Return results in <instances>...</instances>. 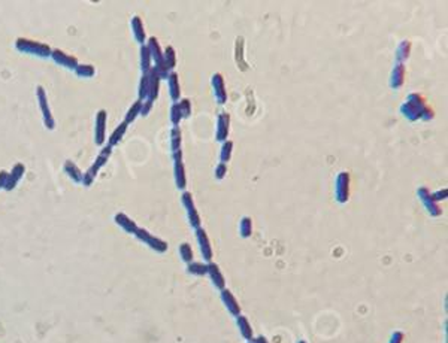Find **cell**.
<instances>
[{
  "label": "cell",
  "instance_id": "21",
  "mask_svg": "<svg viewBox=\"0 0 448 343\" xmlns=\"http://www.w3.org/2000/svg\"><path fill=\"white\" fill-rule=\"evenodd\" d=\"M167 87H169V94L173 103L179 102V96H181V87H179V76L173 70L167 75Z\"/></svg>",
  "mask_w": 448,
  "mask_h": 343
},
{
  "label": "cell",
  "instance_id": "28",
  "mask_svg": "<svg viewBox=\"0 0 448 343\" xmlns=\"http://www.w3.org/2000/svg\"><path fill=\"white\" fill-rule=\"evenodd\" d=\"M409 55H411V42L409 41H402L398 45V49H396V61L403 63L409 58Z\"/></svg>",
  "mask_w": 448,
  "mask_h": 343
},
{
  "label": "cell",
  "instance_id": "46",
  "mask_svg": "<svg viewBox=\"0 0 448 343\" xmlns=\"http://www.w3.org/2000/svg\"><path fill=\"white\" fill-rule=\"evenodd\" d=\"M248 343H260V340H258V337H251L249 340H247Z\"/></svg>",
  "mask_w": 448,
  "mask_h": 343
},
{
  "label": "cell",
  "instance_id": "39",
  "mask_svg": "<svg viewBox=\"0 0 448 343\" xmlns=\"http://www.w3.org/2000/svg\"><path fill=\"white\" fill-rule=\"evenodd\" d=\"M178 106H179V111H181L183 120L192 117V102L189 99H181L178 102Z\"/></svg>",
  "mask_w": 448,
  "mask_h": 343
},
{
  "label": "cell",
  "instance_id": "5",
  "mask_svg": "<svg viewBox=\"0 0 448 343\" xmlns=\"http://www.w3.org/2000/svg\"><path fill=\"white\" fill-rule=\"evenodd\" d=\"M135 236H136L138 240H141L142 243H145V245H147L148 248H151L154 252L164 254V252L167 251V242H164V240L155 237L154 234H151V233H149L148 230H145V228H139V227H138Z\"/></svg>",
  "mask_w": 448,
  "mask_h": 343
},
{
  "label": "cell",
  "instance_id": "19",
  "mask_svg": "<svg viewBox=\"0 0 448 343\" xmlns=\"http://www.w3.org/2000/svg\"><path fill=\"white\" fill-rule=\"evenodd\" d=\"M405 64L403 63H396L392 73H390V87L393 90H399L402 85H403V81H405Z\"/></svg>",
  "mask_w": 448,
  "mask_h": 343
},
{
  "label": "cell",
  "instance_id": "17",
  "mask_svg": "<svg viewBox=\"0 0 448 343\" xmlns=\"http://www.w3.org/2000/svg\"><path fill=\"white\" fill-rule=\"evenodd\" d=\"M220 296H221V301H223V304L226 306V309L229 310V313H230V315H233V316L241 315V306H239V303H238L236 297L233 296V293H232L230 290H227V288L221 290Z\"/></svg>",
  "mask_w": 448,
  "mask_h": 343
},
{
  "label": "cell",
  "instance_id": "48",
  "mask_svg": "<svg viewBox=\"0 0 448 343\" xmlns=\"http://www.w3.org/2000/svg\"><path fill=\"white\" fill-rule=\"evenodd\" d=\"M298 343H306L305 340H300V342H298Z\"/></svg>",
  "mask_w": 448,
  "mask_h": 343
},
{
  "label": "cell",
  "instance_id": "6",
  "mask_svg": "<svg viewBox=\"0 0 448 343\" xmlns=\"http://www.w3.org/2000/svg\"><path fill=\"white\" fill-rule=\"evenodd\" d=\"M172 158H173V175H175L176 188L181 190V191H186L187 176H186V167H184V163H183V151L179 149V151L173 152Z\"/></svg>",
  "mask_w": 448,
  "mask_h": 343
},
{
  "label": "cell",
  "instance_id": "30",
  "mask_svg": "<svg viewBox=\"0 0 448 343\" xmlns=\"http://www.w3.org/2000/svg\"><path fill=\"white\" fill-rule=\"evenodd\" d=\"M181 142H183L181 129H179V127H173L170 130V151H172V154L181 149Z\"/></svg>",
  "mask_w": 448,
  "mask_h": 343
},
{
  "label": "cell",
  "instance_id": "38",
  "mask_svg": "<svg viewBox=\"0 0 448 343\" xmlns=\"http://www.w3.org/2000/svg\"><path fill=\"white\" fill-rule=\"evenodd\" d=\"M183 120V115H181V111H179V106L178 103H173L172 108H170V123L173 127H178L179 123H181Z\"/></svg>",
  "mask_w": 448,
  "mask_h": 343
},
{
  "label": "cell",
  "instance_id": "35",
  "mask_svg": "<svg viewBox=\"0 0 448 343\" xmlns=\"http://www.w3.org/2000/svg\"><path fill=\"white\" fill-rule=\"evenodd\" d=\"M75 73L79 78H93L96 75V69L92 64H78V67L75 69Z\"/></svg>",
  "mask_w": 448,
  "mask_h": 343
},
{
  "label": "cell",
  "instance_id": "7",
  "mask_svg": "<svg viewBox=\"0 0 448 343\" xmlns=\"http://www.w3.org/2000/svg\"><path fill=\"white\" fill-rule=\"evenodd\" d=\"M36 97H38V103H39V108L42 111V117H44V124L48 130H54L55 127V121H54V117L51 114V109H50V103H48V97H47V93H45V88L42 87V85H39V87L36 88Z\"/></svg>",
  "mask_w": 448,
  "mask_h": 343
},
{
  "label": "cell",
  "instance_id": "44",
  "mask_svg": "<svg viewBox=\"0 0 448 343\" xmlns=\"http://www.w3.org/2000/svg\"><path fill=\"white\" fill-rule=\"evenodd\" d=\"M8 176H9V172H5V170L0 172V188L2 190H5V187L8 184Z\"/></svg>",
  "mask_w": 448,
  "mask_h": 343
},
{
  "label": "cell",
  "instance_id": "11",
  "mask_svg": "<svg viewBox=\"0 0 448 343\" xmlns=\"http://www.w3.org/2000/svg\"><path fill=\"white\" fill-rule=\"evenodd\" d=\"M417 196H418V199L421 200L423 206L426 208V211H427V214H429L430 216H441V215H442V209L438 206V203H435V202L432 200V196H430L429 188L420 187V188L417 190Z\"/></svg>",
  "mask_w": 448,
  "mask_h": 343
},
{
  "label": "cell",
  "instance_id": "24",
  "mask_svg": "<svg viewBox=\"0 0 448 343\" xmlns=\"http://www.w3.org/2000/svg\"><path fill=\"white\" fill-rule=\"evenodd\" d=\"M64 172H66V175L73 181V182H76V184H82V178H84V173H82V170L73 163V161H70V160H66L64 161Z\"/></svg>",
  "mask_w": 448,
  "mask_h": 343
},
{
  "label": "cell",
  "instance_id": "25",
  "mask_svg": "<svg viewBox=\"0 0 448 343\" xmlns=\"http://www.w3.org/2000/svg\"><path fill=\"white\" fill-rule=\"evenodd\" d=\"M236 327H238L241 336H242L245 340H249V339L252 337V327H251V324H249V321H248L247 316L238 315V316H236Z\"/></svg>",
  "mask_w": 448,
  "mask_h": 343
},
{
  "label": "cell",
  "instance_id": "37",
  "mask_svg": "<svg viewBox=\"0 0 448 343\" xmlns=\"http://www.w3.org/2000/svg\"><path fill=\"white\" fill-rule=\"evenodd\" d=\"M138 93H139V99L138 100H141V102L147 100V97H148V78H147V73H144L142 78H141Z\"/></svg>",
  "mask_w": 448,
  "mask_h": 343
},
{
  "label": "cell",
  "instance_id": "23",
  "mask_svg": "<svg viewBox=\"0 0 448 343\" xmlns=\"http://www.w3.org/2000/svg\"><path fill=\"white\" fill-rule=\"evenodd\" d=\"M114 221H115V224L120 227V228H123L126 233H129V234H135L136 233V230H138V224L130 218V216H127L126 214H123V212H118L115 216H114Z\"/></svg>",
  "mask_w": 448,
  "mask_h": 343
},
{
  "label": "cell",
  "instance_id": "47",
  "mask_svg": "<svg viewBox=\"0 0 448 343\" xmlns=\"http://www.w3.org/2000/svg\"><path fill=\"white\" fill-rule=\"evenodd\" d=\"M258 340H260V343H269V342H267V339H266V337H263V336H258Z\"/></svg>",
  "mask_w": 448,
  "mask_h": 343
},
{
  "label": "cell",
  "instance_id": "16",
  "mask_svg": "<svg viewBox=\"0 0 448 343\" xmlns=\"http://www.w3.org/2000/svg\"><path fill=\"white\" fill-rule=\"evenodd\" d=\"M51 58H52L57 64H60V66H63V67H66V69H70V70H75V69L78 67V64H79L78 60H76V57L69 55V54H66V52L61 51V49H52Z\"/></svg>",
  "mask_w": 448,
  "mask_h": 343
},
{
  "label": "cell",
  "instance_id": "3",
  "mask_svg": "<svg viewBox=\"0 0 448 343\" xmlns=\"http://www.w3.org/2000/svg\"><path fill=\"white\" fill-rule=\"evenodd\" d=\"M15 48L20 52L32 54V55H36V57H41V58H48V57H51V52H52L50 45L42 43V42H36V41H32V39H24V38L17 39Z\"/></svg>",
  "mask_w": 448,
  "mask_h": 343
},
{
  "label": "cell",
  "instance_id": "1",
  "mask_svg": "<svg viewBox=\"0 0 448 343\" xmlns=\"http://www.w3.org/2000/svg\"><path fill=\"white\" fill-rule=\"evenodd\" d=\"M427 105L426 100L423 99V96H420L418 93H411L406 100L400 105V114L403 115V118H406L411 123H415L418 120H421L423 112L426 111Z\"/></svg>",
  "mask_w": 448,
  "mask_h": 343
},
{
  "label": "cell",
  "instance_id": "26",
  "mask_svg": "<svg viewBox=\"0 0 448 343\" xmlns=\"http://www.w3.org/2000/svg\"><path fill=\"white\" fill-rule=\"evenodd\" d=\"M127 127H129V124H126L124 121L120 123V124L115 127V130L111 133V136H109V139H108V145H109L111 148H114L115 145H118V143L123 140V137H124V134H126V131H127Z\"/></svg>",
  "mask_w": 448,
  "mask_h": 343
},
{
  "label": "cell",
  "instance_id": "32",
  "mask_svg": "<svg viewBox=\"0 0 448 343\" xmlns=\"http://www.w3.org/2000/svg\"><path fill=\"white\" fill-rule=\"evenodd\" d=\"M178 252H179V257H181V260L187 264H190L193 261V249H192V245L184 242L178 246Z\"/></svg>",
  "mask_w": 448,
  "mask_h": 343
},
{
  "label": "cell",
  "instance_id": "10",
  "mask_svg": "<svg viewBox=\"0 0 448 343\" xmlns=\"http://www.w3.org/2000/svg\"><path fill=\"white\" fill-rule=\"evenodd\" d=\"M195 234H196V240L199 243V248H200V254L203 257L205 263H211L212 261V257H214V251H212V246H211V240L208 237V233L200 227V228H196L195 230Z\"/></svg>",
  "mask_w": 448,
  "mask_h": 343
},
{
  "label": "cell",
  "instance_id": "8",
  "mask_svg": "<svg viewBox=\"0 0 448 343\" xmlns=\"http://www.w3.org/2000/svg\"><path fill=\"white\" fill-rule=\"evenodd\" d=\"M181 202H183V206L186 208L187 211V216H189V222L190 225L196 230V228H200L202 227V219H200V215L196 209V205H195V200H193V196L190 191H184L183 196H181Z\"/></svg>",
  "mask_w": 448,
  "mask_h": 343
},
{
  "label": "cell",
  "instance_id": "22",
  "mask_svg": "<svg viewBox=\"0 0 448 343\" xmlns=\"http://www.w3.org/2000/svg\"><path fill=\"white\" fill-rule=\"evenodd\" d=\"M130 27H132V33H133L136 42L141 43V45H145L147 33H145V27H144V23H142L141 17H138V15L132 17V20H130Z\"/></svg>",
  "mask_w": 448,
  "mask_h": 343
},
{
  "label": "cell",
  "instance_id": "29",
  "mask_svg": "<svg viewBox=\"0 0 448 343\" xmlns=\"http://www.w3.org/2000/svg\"><path fill=\"white\" fill-rule=\"evenodd\" d=\"M139 54H141V70H142V75H144L152 67V60H151V54H149V49H148L147 43L141 45Z\"/></svg>",
  "mask_w": 448,
  "mask_h": 343
},
{
  "label": "cell",
  "instance_id": "42",
  "mask_svg": "<svg viewBox=\"0 0 448 343\" xmlns=\"http://www.w3.org/2000/svg\"><path fill=\"white\" fill-rule=\"evenodd\" d=\"M152 103L154 102H151V100H144L142 102V108H141V115L139 117H148V114L151 112V109H152Z\"/></svg>",
  "mask_w": 448,
  "mask_h": 343
},
{
  "label": "cell",
  "instance_id": "36",
  "mask_svg": "<svg viewBox=\"0 0 448 343\" xmlns=\"http://www.w3.org/2000/svg\"><path fill=\"white\" fill-rule=\"evenodd\" d=\"M239 233L244 239L249 237L252 234V221L249 216H244L239 222Z\"/></svg>",
  "mask_w": 448,
  "mask_h": 343
},
{
  "label": "cell",
  "instance_id": "4",
  "mask_svg": "<svg viewBox=\"0 0 448 343\" xmlns=\"http://www.w3.org/2000/svg\"><path fill=\"white\" fill-rule=\"evenodd\" d=\"M147 46L149 49V54H151V60L154 63V69L157 70L160 79H167V75L170 72H167V69L164 67V63H163V51L158 45V41L155 38H149L148 42H147Z\"/></svg>",
  "mask_w": 448,
  "mask_h": 343
},
{
  "label": "cell",
  "instance_id": "2",
  "mask_svg": "<svg viewBox=\"0 0 448 343\" xmlns=\"http://www.w3.org/2000/svg\"><path fill=\"white\" fill-rule=\"evenodd\" d=\"M111 154H112V148H111L109 145H105L103 149L100 151V154L98 155V158L95 160V163H93L92 166H90V167L87 169V172L84 173V178H82V185H84V187H92V184L96 181V178H98V175H99L100 169L108 163Z\"/></svg>",
  "mask_w": 448,
  "mask_h": 343
},
{
  "label": "cell",
  "instance_id": "20",
  "mask_svg": "<svg viewBox=\"0 0 448 343\" xmlns=\"http://www.w3.org/2000/svg\"><path fill=\"white\" fill-rule=\"evenodd\" d=\"M208 276L211 278V282L214 284V287L217 290H224L226 288V279L218 267V264H215L214 261L208 263Z\"/></svg>",
  "mask_w": 448,
  "mask_h": 343
},
{
  "label": "cell",
  "instance_id": "33",
  "mask_svg": "<svg viewBox=\"0 0 448 343\" xmlns=\"http://www.w3.org/2000/svg\"><path fill=\"white\" fill-rule=\"evenodd\" d=\"M141 108H142V102L141 100H136L127 111L126 114V118H124V123L126 124H132L139 115H141Z\"/></svg>",
  "mask_w": 448,
  "mask_h": 343
},
{
  "label": "cell",
  "instance_id": "45",
  "mask_svg": "<svg viewBox=\"0 0 448 343\" xmlns=\"http://www.w3.org/2000/svg\"><path fill=\"white\" fill-rule=\"evenodd\" d=\"M433 115H435V114H433V111H432V109L427 106V108H426V111H424V112H423V115H421V120H423V121H430V120H433Z\"/></svg>",
  "mask_w": 448,
  "mask_h": 343
},
{
  "label": "cell",
  "instance_id": "31",
  "mask_svg": "<svg viewBox=\"0 0 448 343\" xmlns=\"http://www.w3.org/2000/svg\"><path fill=\"white\" fill-rule=\"evenodd\" d=\"M187 272L195 276H205V275H208V263L192 261L187 267Z\"/></svg>",
  "mask_w": 448,
  "mask_h": 343
},
{
  "label": "cell",
  "instance_id": "9",
  "mask_svg": "<svg viewBox=\"0 0 448 343\" xmlns=\"http://www.w3.org/2000/svg\"><path fill=\"white\" fill-rule=\"evenodd\" d=\"M335 199L338 203L344 205L349 199V175L347 172H341L335 182Z\"/></svg>",
  "mask_w": 448,
  "mask_h": 343
},
{
  "label": "cell",
  "instance_id": "40",
  "mask_svg": "<svg viewBox=\"0 0 448 343\" xmlns=\"http://www.w3.org/2000/svg\"><path fill=\"white\" fill-rule=\"evenodd\" d=\"M226 173H227V164L218 163V166L215 167V178H217L218 181H221V179L226 176Z\"/></svg>",
  "mask_w": 448,
  "mask_h": 343
},
{
  "label": "cell",
  "instance_id": "43",
  "mask_svg": "<svg viewBox=\"0 0 448 343\" xmlns=\"http://www.w3.org/2000/svg\"><path fill=\"white\" fill-rule=\"evenodd\" d=\"M403 342V333L402 331H395L390 337L389 343H402Z\"/></svg>",
  "mask_w": 448,
  "mask_h": 343
},
{
  "label": "cell",
  "instance_id": "18",
  "mask_svg": "<svg viewBox=\"0 0 448 343\" xmlns=\"http://www.w3.org/2000/svg\"><path fill=\"white\" fill-rule=\"evenodd\" d=\"M24 173H26V167H24V164H21V163L15 164V166L12 167V170L9 172L8 184H6L5 190H6V191H12V190L18 185V182L23 179Z\"/></svg>",
  "mask_w": 448,
  "mask_h": 343
},
{
  "label": "cell",
  "instance_id": "14",
  "mask_svg": "<svg viewBox=\"0 0 448 343\" xmlns=\"http://www.w3.org/2000/svg\"><path fill=\"white\" fill-rule=\"evenodd\" d=\"M147 78H148V97L147 100H157L158 97V91H160V76L157 73V70L154 67H151L148 72H147Z\"/></svg>",
  "mask_w": 448,
  "mask_h": 343
},
{
  "label": "cell",
  "instance_id": "15",
  "mask_svg": "<svg viewBox=\"0 0 448 343\" xmlns=\"http://www.w3.org/2000/svg\"><path fill=\"white\" fill-rule=\"evenodd\" d=\"M230 131V115L226 112H221L217 118V129H215V139L218 142H224L229 137Z\"/></svg>",
  "mask_w": 448,
  "mask_h": 343
},
{
  "label": "cell",
  "instance_id": "34",
  "mask_svg": "<svg viewBox=\"0 0 448 343\" xmlns=\"http://www.w3.org/2000/svg\"><path fill=\"white\" fill-rule=\"evenodd\" d=\"M232 151H233V142L232 140H224L220 149V163H229L232 158Z\"/></svg>",
  "mask_w": 448,
  "mask_h": 343
},
{
  "label": "cell",
  "instance_id": "12",
  "mask_svg": "<svg viewBox=\"0 0 448 343\" xmlns=\"http://www.w3.org/2000/svg\"><path fill=\"white\" fill-rule=\"evenodd\" d=\"M106 121H108V112L105 109H100L96 114V124H95L96 145H103L106 140Z\"/></svg>",
  "mask_w": 448,
  "mask_h": 343
},
{
  "label": "cell",
  "instance_id": "13",
  "mask_svg": "<svg viewBox=\"0 0 448 343\" xmlns=\"http://www.w3.org/2000/svg\"><path fill=\"white\" fill-rule=\"evenodd\" d=\"M211 85H212V91H214V97H215L217 103L224 105L227 102V91H226V84H224L223 75L214 73L211 78Z\"/></svg>",
  "mask_w": 448,
  "mask_h": 343
},
{
  "label": "cell",
  "instance_id": "27",
  "mask_svg": "<svg viewBox=\"0 0 448 343\" xmlns=\"http://www.w3.org/2000/svg\"><path fill=\"white\" fill-rule=\"evenodd\" d=\"M163 63H164V67L167 69V72H173V69L176 66V52H175L173 46H166V49L163 51Z\"/></svg>",
  "mask_w": 448,
  "mask_h": 343
},
{
  "label": "cell",
  "instance_id": "41",
  "mask_svg": "<svg viewBox=\"0 0 448 343\" xmlns=\"http://www.w3.org/2000/svg\"><path fill=\"white\" fill-rule=\"evenodd\" d=\"M430 196H432V200H433L435 203H438V202H441V200H445V199H447L448 191H447V188H442V190L435 191V193H433V194H430Z\"/></svg>",
  "mask_w": 448,
  "mask_h": 343
}]
</instances>
